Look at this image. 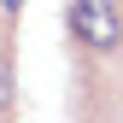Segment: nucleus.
Returning a JSON list of instances; mask_svg holds the SVG:
<instances>
[{"label":"nucleus","mask_w":123,"mask_h":123,"mask_svg":"<svg viewBox=\"0 0 123 123\" xmlns=\"http://www.w3.org/2000/svg\"><path fill=\"white\" fill-rule=\"evenodd\" d=\"M6 100H12V59L0 53V105H6Z\"/></svg>","instance_id":"2"},{"label":"nucleus","mask_w":123,"mask_h":123,"mask_svg":"<svg viewBox=\"0 0 123 123\" xmlns=\"http://www.w3.org/2000/svg\"><path fill=\"white\" fill-rule=\"evenodd\" d=\"M70 35L82 41V47H117L123 41V12H117V0H70Z\"/></svg>","instance_id":"1"}]
</instances>
